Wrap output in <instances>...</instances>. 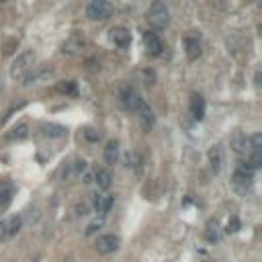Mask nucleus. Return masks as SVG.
I'll return each mask as SVG.
<instances>
[{
    "mask_svg": "<svg viewBox=\"0 0 262 262\" xmlns=\"http://www.w3.org/2000/svg\"><path fill=\"white\" fill-rule=\"evenodd\" d=\"M35 62H37V56H35L33 49L21 51V54L15 58L13 66H11V78L17 80V82L25 80V78L35 70Z\"/></svg>",
    "mask_w": 262,
    "mask_h": 262,
    "instance_id": "f257e3e1",
    "label": "nucleus"
},
{
    "mask_svg": "<svg viewBox=\"0 0 262 262\" xmlns=\"http://www.w3.org/2000/svg\"><path fill=\"white\" fill-rule=\"evenodd\" d=\"M119 100H121L123 109L129 111V113H138V111L142 109V104L146 102V100L142 98V94H140L134 86H131V84L121 86V90H119Z\"/></svg>",
    "mask_w": 262,
    "mask_h": 262,
    "instance_id": "f03ea898",
    "label": "nucleus"
},
{
    "mask_svg": "<svg viewBox=\"0 0 262 262\" xmlns=\"http://www.w3.org/2000/svg\"><path fill=\"white\" fill-rule=\"evenodd\" d=\"M148 23L154 27V29H166L168 23H170V13H168V7L162 3V0H154L150 11H148Z\"/></svg>",
    "mask_w": 262,
    "mask_h": 262,
    "instance_id": "7ed1b4c3",
    "label": "nucleus"
},
{
    "mask_svg": "<svg viewBox=\"0 0 262 262\" xmlns=\"http://www.w3.org/2000/svg\"><path fill=\"white\" fill-rule=\"evenodd\" d=\"M86 45H88L86 35L80 33V31H74V33L62 43V54H64V56H82L84 49H86Z\"/></svg>",
    "mask_w": 262,
    "mask_h": 262,
    "instance_id": "20e7f679",
    "label": "nucleus"
},
{
    "mask_svg": "<svg viewBox=\"0 0 262 262\" xmlns=\"http://www.w3.org/2000/svg\"><path fill=\"white\" fill-rule=\"evenodd\" d=\"M113 15V5L109 0H92L86 7V17L90 21H107Z\"/></svg>",
    "mask_w": 262,
    "mask_h": 262,
    "instance_id": "39448f33",
    "label": "nucleus"
},
{
    "mask_svg": "<svg viewBox=\"0 0 262 262\" xmlns=\"http://www.w3.org/2000/svg\"><path fill=\"white\" fill-rule=\"evenodd\" d=\"M23 225V217L21 215H11L7 219L0 221V242H7L11 238H15L21 231Z\"/></svg>",
    "mask_w": 262,
    "mask_h": 262,
    "instance_id": "423d86ee",
    "label": "nucleus"
},
{
    "mask_svg": "<svg viewBox=\"0 0 262 262\" xmlns=\"http://www.w3.org/2000/svg\"><path fill=\"white\" fill-rule=\"evenodd\" d=\"M254 168L248 164V162H240L238 164V168H235V172H233V185L240 189V191H246L250 185H252V180H254Z\"/></svg>",
    "mask_w": 262,
    "mask_h": 262,
    "instance_id": "0eeeda50",
    "label": "nucleus"
},
{
    "mask_svg": "<svg viewBox=\"0 0 262 262\" xmlns=\"http://www.w3.org/2000/svg\"><path fill=\"white\" fill-rule=\"evenodd\" d=\"M119 246H121V240H119V235H115V233H104V235H100V238L96 240V244H94V248H96L98 254H113V252L119 250Z\"/></svg>",
    "mask_w": 262,
    "mask_h": 262,
    "instance_id": "6e6552de",
    "label": "nucleus"
},
{
    "mask_svg": "<svg viewBox=\"0 0 262 262\" xmlns=\"http://www.w3.org/2000/svg\"><path fill=\"white\" fill-rule=\"evenodd\" d=\"M86 168H88L86 160L76 158V160H72L70 164H66V168L62 170V178H64V180H76V178H80V176L86 172Z\"/></svg>",
    "mask_w": 262,
    "mask_h": 262,
    "instance_id": "1a4fd4ad",
    "label": "nucleus"
},
{
    "mask_svg": "<svg viewBox=\"0 0 262 262\" xmlns=\"http://www.w3.org/2000/svg\"><path fill=\"white\" fill-rule=\"evenodd\" d=\"M144 45H146V51L150 56H154V58L162 56V51H164V43H162L160 35L154 33V31H146L144 33Z\"/></svg>",
    "mask_w": 262,
    "mask_h": 262,
    "instance_id": "9d476101",
    "label": "nucleus"
},
{
    "mask_svg": "<svg viewBox=\"0 0 262 262\" xmlns=\"http://www.w3.org/2000/svg\"><path fill=\"white\" fill-rule=\"evenodd\" d=\"M185 51H187V58L191 62H195L199 56H201V39L197 33H187L185 35Z\"/></svg>",
    "mask_w": 262,
    "mask_h": 262,
    "instance_id": "9b49d317",
    "label": "nucleus"
},
{
    "mask_svg": "<svg viewBox=\"0 0 262 262\" xmlns=\"http://www.w3.org/2000/svg\"><path fill=\"white\" fill-rule=\"evenodd\" d=\"M207 158H209L211 172H213V174H219L221 168H223V150H221V146H213V148L209 150Z\"/></svg>",
    "mask_w": 262,
    "mask_h": 262,
    "instance_id": "f8f14e48",
    "label": "nucleus"
},
{
    "mask_svg": "<svg viewBox=\"0 0 262 262\" xmlns=\"http://www.w3.org/2000/svg\"><path fill=\"white\" fill-rule=\"evenodd\" d=\"M13 197H15V185L9 180H3L0 182V211H5L11 205Z\"/></svg>",
    "mask_w": 262,
    "mask_h": 262,
    "instance_id": "ddd939ff",
    "label": "nucleus"
},
{
    "mask_svg": "<svg viewBox=\"0 0 262 262\" xmlns=\"http://www.w3.org/2000/svg\"><path fill=\"white\" fill-rule=\"evenodd\" d=\"M109 37H111V41H113L115 45H119V47H127L129 41H131V33H129L125 27H113V29L109 31Z\"/></svg>",
    "mask_w": 262,
    "mask_h": 262,
    "instance_id": "4468645a",
    "label": "nucleus"
},
{
    "mask_svg": "<svg viewBox=\"0 0 262 262\" xmlns=\"http://www.w3.org/2000/svg\"><path fill=\"white\" fill-rule=\"evenodd\" d=\"M41 134L45 138H51V140H60V138H66L68 136V129L64 125H58V123H45L41 127Z\"/></svg>",
    "mask_w": 262,
    "mask_h": 262,
    "instance_id": "2eb2a0df",
    "label": "nucleus"
},
{
    "mask_svg": "<svg viewBox=\"0 0 262 262\" xmlns=\"http://www.w3.org/2000/svg\"><path fill=\"white\" fill-rule=\"evenodd\" d=\"M231 150L235 152V154H248V150H250V140L242 134V131H235V134L231 136Z\"/></svg>",
    "mask_w": 262,
    "mask_h": 262,
    "instance_id": "dca6fc26",
    "label": "nucleus"
},
{
    "mask_svg": "<svg viewBox=\"0 0 262 262\" xmlns=\"http://www.w3.org/2000/svg\"><path fill=\"white\" fill-rule=\"evenodd\" d=\"M138 117H140V123H142V127H144V131H150L152 127H154V123H156V117H154V113H152V109L144 102L142 104V109L136 113Z\"/></svg>",
    "mask_w": 262,
    "mask_h": 262,
    "instance_id": "f3484780",
    "label": "nucleus"
},
{
    "mask_svg": "<svg viewBox=\"0 0 262 262\" xmlns=\"http://www.w3.org/2000/svg\"><path fill=\"white\" fill-rule=\"evenodd\" d=\"M191 115L197 121H201L205 117V98L201 94H193L191 96Z\"/></svg>",
    "mask_w": 262,
    "mask_h": 262,
    "instance_id": "a211bd4d",
    "label": "nucleus"
},
{
    "mask_svg": "<svg viewBox=\"0 0 262 262\" xmlns=\"http://www.w3.org/2000/svg\"><path fill=\"white\" fill-rule=\"evenodd\" d=\"M94 182H96V187L100 191H107L113 185V176H111V172L107 168H96L94 170Z\"/></svg>",
    "mask_w": 262,
    "mask_h": 262,
    "instance_id": "6ab92c4d",
    "label": "nucleus"
},
{
    "mask_svg": "<svg viewBox=\"0 0 262 262\" xmlns=\"http://www.w3.org/2000/svg\"><path fill=\"white\" fill-rule=\"evenodd\" d=\"M113 203H115L113 195H96V197H94V209H96V213H100V215H107V213L111 211Z\"/></svg>",
    "mask_w": 262,
    "mask_h": 262,
    "instance_id": "aec40b11",
    "label": "nucleus"
},
{
    "mask_svg": "<svg viewBox=\"0 0 262 262\" xmlns=\"http://www.w3.org/2000/svg\"><path fill=\"white\" fill-rule=\"evenodd\" d=\"M117 160H119V142L109 140L107 146H104V162L109 166H113V164H117Z\"/></svg>",
    "mask_w": 262,
    "mask_h": 262,
    "instance_id": "412c9836",
    "label": "nucleus"
},
{
    "mask_svg": "<svg viewBox=\"0 0 262 262\" xmlns=\"http://www.w3.org/2000/svg\"><path fill=\"white\" fill-rule=\"evenodd\" d=\"M29 123H19V125H15L13 129H11V134H9V140L11 142H21V140H25V138H29Z\"/></svg>",
    "mask_w": 262,
    "mask_h": 262,
    "instance_id": "4be33fe9",
    "label": "nucleus"
},
{
    "mask_svg": "<svg viewBox=\"0 0 262 262\" xmlns=\"http://www.w3.org/2000/svg\"><path fill=\"white\" fill-rule=\"evenodd\" d=\"M203 238H205L209 244H213V242L219 240V223H217L215 219H211V221L207 223V227H205V231H203Z\"/></svg>",
    "mask_w": 262,
    "mask_h": 262,
    "instance_id": "5701e85b",
    "label": "nucleus"
},
{
    "mask_svg": "<svg viewBox=\"0 0 262 262\" xmlns=\"http://www.w3.org/2000/svg\"><path fill=\"white\" fill-rule=\"evenodd\" d=\"M58 92L60 94H68V96H76L78 94V88H76V82L74 80H66V82H58Z\"/></svg>",
    "mask_w": 262,
    "mask_h": 262,
    "instance_id": "b1692460",
    "label": "nucleus"
},
{
    "mask_svg": "<svg viewBox=\"0 0 262 262\" xmlns=\"http://www.w3.org/2000/svg\"><path fill=\"white\" fill-rule=\"evenodd\" d=\"M102 223H104V219H102V215H100L98 219H94L92 223H88V227H86V235H92L94 231H98V229L102 227Z\"/></svg>",
    "mask_w": 262,
    "mask_h": 262,
    "instance_id": "393cba45",
    "label": "nucleus"
},
{
    "mask_svg": "<svg viewBox=\"0 0 262 262\" xmlns=\"http://www.w3.org/2000/svg\"><path fill=\"white\" fill-rule=\"evenodd\" d=\"M84 136H86V140H88V142H98V140H100V131H98V129L88 127V129H84Z\"/></svg>",
    "mask_w": 262,
    "mask_h": 262,
    "instance_id": "a878e982",
    "label": "nucleus"
},
{
    "mask_svg": "<svg viewBox=\"0 0 262 262\" xmlns=\"http://www.w3.org/2000/svg\"><path fill=\"white\" fill-rule=\"evenodd\" d=\"M201 262H213V260H209V258H205V260H201Z\"/></svg>",
    "mask_w": 262,
    "mask_h": 262,
    "instance_id": "bb28decb",
    "label": "nucleus"
},
{
    "mask_svg": "<svg viewBox=\"0 0 262 262\" xmlns=\"http://www.w3.org/2000/svg\"><path fill=\"white\" fill-rule=\"evenodd\" d=\"M0 3H5V0H0Z\"/></svg>",
    "mask_w": 262,
    "mask_h": 262,
    "instance_id": "cd10ccee",
    "label": "nucleus"
}]
</instances>
